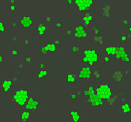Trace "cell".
Segmentation results:
<instances>
[{"instance_id": "cell-1", "label": "cell", "mask_w": 131, "mask_h": 122, "mask_svg": "<svg viewBox=\"0 0 131 122\" xmlns=\"http://www.w3.org/2000/svg\"><path fill=\"white\" fill-rule=\"evenodd\" d=\"M31 93L25 87L17 86L11 92V102L17 108L23 109Z\"/></svg>"}, {"instance_id": "cell-2", "label": "cell", "mask_w": 131, "mask_h": 122, "mask_svg": "<svg viewBox=\"0 0 131 122\" xmlns=\"http://www.w3.org/2000/svg\"><path fill=\"white\" fill-rule=\"evenodd\" d=\"M114 88L110 86L108 82L104 81H99L96 87V94L101 97L103 101H106L114 95Z\"/></svg>"}, {"instance_id": "cell-3", "label": "cell", "mask_w": 131, "mask_h": 122, "mask_svg": "<svg viewBox=\"0 0 131 122\" xmlns=\"http://www.w3.org/2000/svg\"><path fill=\"white\" fill-rule=\"evenodd\" d=\"M82 54V62L83 65H88L92 67L98 63L99 56L96 49L86 48L83 50Z\"/></svg>"}, {"instance_id": "cell-4", "label": "cell", "mask_w": 131, "mask_h": 122, "mask_svg": "<svg viewBox=\"0 0 131 122\" xmlns=\"http://www.w3.org/2000/svg\"><path fill=\"white\" fill-rule=\"evenodd\" d=\"M100 14L105 21H112L114 18V6L107 2H104L100 6Z\"/></svg>"}, {"instance_id": "cell-5", "label": "cell", "mask_w": 131, "mask_h": 122, "mask_svg": "<svg viewBox=\"0 0 131 122\" xmlns=\"http://www.w3.org/2000/svg\"><path fill=\"white\" fill-rule=\"evenodd\" d=\"M38 51L40 54H58L60 52V45H56L54 43H41L38 45Z\"/></svg>"}, {"instance_id": "cell-6", "label": "cell", "mask_w": 131, "mask_h": 122, "mask_svg": "<svg viewBox=\"0 0 131 122\" xmlns=\"http://www.w3.org/2000/svg\"><path fill=\"white\" fill-rule=\"evenodd\" d=\"M88 108H101L103 107L105 101L99 96L95 94L90 95L88 99H86Z\"/></svg>"}, {"instance_id": "cell-7", "label": "cell", "mask_w": 131, "mask_h": 122, "mask_svg": "<svg viewBox=\"0 0 131 122\" xmlns=\"http://www.w3.org/2000/svg\"><path fill=\"white\" fill-rule=\"evenodd\" d=\"M78 77L80 81L92 80V68L88 65H82L80 70L78 71Z\"/></svg>"}, {"instance_id": "cell-8", "label": "cell", "mask_w": 131, "mask_h": 122, "mask_svg": "<svg viewBox=\"0 0 131 122\" xmlns=\"http://www.w3.org/2000/svg\"><path fill=\"white\" fill-rule=\"evenodd\" d=\"M94 1L92 0H75V5L76 6L77 10L79 12L84 13V12L90 11Z\"/></svg>"}, {"instance_id": "cell-9", "label": "cell", "mask_w": 131, "mask_h": 122, "mask_svg": "<svg viewBox=\"0 0 131 122\" xmlns=\"http://www.w3.org/2000/svg\"><path fill=\"white\" fill-rule=\"evenodd\" d=\"M39 106V102L37 98L35 96H33V95H31V96L29 99L28 101L26 103L25 106L23 109H26L33 113L34 114L37 113L38 108Z\"/></svg>"}, {"instance_id": "cell-10", "label": "cell", "mask_w": 131, "mask_h": 122, "mask_svg": "<svg viewBox=\"0 0 131 122\" xmlns=\"http://www.w3.org/2000/svg\"><path fill=\"white\" fill-rule=\"evenodd\" d=\"M13 79L9 76L1 78V92L3 93L10 92L13 87Z\"/></svg>"}, {"instance_id": "cell-11", "label": "cell", "mask_w": 131, "mask_h": 122, "mask_svg": "<svg viewBox=\"0 0 131 122\" xmlns=\"http://www.w3.org/2000/svg\"><path fill=\"white\" fill-rule=\"evenodd\" d=\"M18 27L23 29H29L33 26V18L29 16H18L16 20Z\"/></svg>"}, {"instance_id": "cell-12", "label": "cell", "mask_w": 131, "mask_h": 122, "mask_svg": "<svg viewBox=\"0 0 131 122\" xmlns=\"http://www.w3.org/2000/svg\"><path fill=\"white\" fill-rule=\"evenodd\" d=\"M126 73L127 71H120V70L112 71L110 72L109 77L112 81H116V82H122L125 79Z\"/></svg>"}, {"instance_id": "cell-13", "label": "cell", "mask_w": 131, "mask_h": 122, "mask_svg": "<svg viewBox=\"0 0 131 122\" xmlns=\"http://www.w3.org/2000/svg\"><path fill=\"white\" fill-rule=\"evenodd\" d=\"M73 30H74V35H73L74 38L82 39V38H86L88 37L86 28L81 22L77 24L73 27Z\"/></svg>"}, {"instance_id": "cell-14", "label": "cell", "mask_w": 131, "mask_h": 122, "mask_svg": "<svg viewBox=\"0 0 131 122\" xmlns=\"http://www.w3.org/2000/svg\"><path fill=\"white\" fill-rule=\"evenodd\" d=\"M78 80V77L77 71H67L65 73V82L67 84L74 86Z\"/></svg>"}, {"instance_id": "cell-15", "label": "cell", "mask_w": 131, "mask_h": 122, "mask_svg": "<svg viewBox=\"0 0 131 122\" xmlns=\"http://www.w3.org/2000/svg\"><path fill=\"white\" fill-rule=\"evenodd\" d=\"M71 122H82L83 115L80 108H72L69 113Z\"/></svg>"}, {"instance_id": "cell-16", "label": "cell", "mask_w": 131, "mask_h": 122, "mask_svg": "<svg viewBox=\"0 0 131 122\" xmlns=\"http://www.w3.org/2000/svg\"><path fill=\"white\" fill-rule=\"evenodd\" d=\"M92 20H93V16H92L91 10L88 11V12H84L81 16V20H82L81 23L86 28L92 27Z\"/></svg>"}, {"instance_id": "cell-17", "label": "cell", "mask_w": 131, "mask_h": 122, "mask_svg": "<svg viewBox=\"0 0 131 122\" xmlns=\"http://www.w3.org/2000/svg\"><path fill=\"white\" fill-rule=\"evenodd\" d=\"M119 45H114L112 43L106 44L104 46V54L110 56L112 58H115V56L117 52Z\"/></svg>"}, {"instance_id": "cell-18", "label": "cell", "mask_w": 131, "mask_h": 122, "mask_svg": "<svg viewBox=\"0 0 131 122\" xmlns=\"http://www.w3.org/2000/svg\"><path fill=\"white\" fill-rule=\"evenodd\" d=\"M119 113L123 115L131 114V107L129 102L125 101V99H119Z\"/></svg>"}, {"instance_id": "cell-19", "label": "cell", "mask_w": 131, "mask_h": 122, "mask_svg": "<svg viewBox=\"0 0 131 122\" xmlns=\"http://www.w3.org/2000/svg\"><path fill=\"white\" fill-rule=\"evenodd\" d=\"M49 31V25L44 22H39L37 26V32L38 37L42 38Z\"/></svg>"}, {"instance_id": "cell-20", "label": "cell", "mask_w": 131, "mask_h": 122, "mask_svg": "<svg viewBox=\"0 0 131 122\" xmlns=\"http://www.w3.org/2000/svg\"><path fill=\"white\" fill-rule=\"evenodd\" d=\"M122 65H130L131 63L130 52L128 50H126L118 60Z\"/></svg>"}, {"instance_id": "cell-21", "label": "cell", "mask_w": 131, "mask_h": 122, "mask_svg": "<svg viewBox=\"0 0 131 122\" xmlns=\"http://www.w3.org/2000/svg\"><path fill=\"white\" fill-rule=\"evenodd\" d=\"M34 113L26 109H22L21 111V122H28L33 117Z\"/></svg>"}, {"instance_id": "cell-22", "label": "cell", "mask_w": 131, "mask_h": 122, "mask_svg": "<svg viewBox=\"0 0 131 122\" xmlns=\"http://www.w3.org/2000/svg\"><path fill=\"white\" fill-rule=\"evenodd\" d=\"M103 75L101 70L96 68L92 69V80L97 81L99 82V81H103Z\"/></svg>"}, {"instance_id": "cell-23", "label": "cell", "mask_w": 131, "mask_h": 122, "mask_svg": "<svg viewBox=\"0 0 131 122\" xmlns=\"http://www.w3.org/2000/svg\"><path fill=\"white\" fill-rule=\"evenodd\" d=\"M119 95L118 94H114V95L112 98H110L109 100L106 101L105 103L108 105V106L111 108H114V105L117 101H119Z\"/></svg>"}, {"instance_id": "cell-24", "label": "cell", "mask_w": 131, "mask_h": 122, "mask_svg": "<svg viewBox=\"0 0 131 122\" xmlns=\"http://www.w3.org/2000/svg\"><path fill=\"white\" fill-rule=\"evenodd\" d=\"M71 53L72 54H76L82 53L83 51V48H82V45L76 44V43H71L70 46Z\"/></svg>"}, {"instance_id": "cell-25", "label": "cell", "mask_w": 131, "mask_h": 122, "mask_svg": "<svg viewBox=\"0 0 131 122\" xmlns=\"http://www.w3.org/2000/svg\"><path fill=\"white\" fill-rule=\"evenodd\" d=\"M130 38L131 37L127 32L119 33V41L121 43H123V44L129 43L130 41Z\"/></svg>"}, {"instance_id": "cell-26", "label": "cell", "mask_w": 131, "mask_h": 122, "mask_svg": "<svg viewBox=\"0 0 131 122\" xmlns=\"http://www.w3.org/2000/svg\"><path fill=\"white\" fill-rule=\"evenodd\" d=\"M130 22V18L128 16H122L119 18V25L122 27H124L126 29L129 26Z\"/></svg>"}, {"instance_id": "cell-27", "label": "cell", "mask_w": 131, "mask_h": 122, "mask_svg": "<svg viewBox=\"0 0 131 122\" xmlns=\"http://www.w3.org/2000/svg\"><path fill=\"white\" fill-rule=\"evenodd\" d=\"M92 41L95 43H97L101 47L104 46L103 41V35H92Z\"/></svg>"}, {"instance_id": "cell-28", "label": "cell", "mask_w": 131, "mask_h": 122, "mask_svg": "<svg viewBox=\"0 0 131 122\" xmlns=\"http://www.w3.org/2000/svg\"><path fill=\"white\" fill-rule=\"evenodd\" d=\"M49 75V72L47 69H43V70H39L37 73V79L39 81H43L44 77H47Z\"/></svg>"}, {"instance_id": "cell-29", "label": "cell", "mask_w": 131, "mask_h": 122, "mask_svg": "<svg viewBox=\"0 0 131 122\" xmlns=\"http://www.w3.org/2000/svg\"><path fill=\"white\" fill-rule=\"evenodd\" d=\"M23 63L26 65H31L33 62V57L31 54H24L23 56Z\"/></svg>"}, {"instance_id": "cell-30", "label": "cell", "mask_w": 131, "mask_h": 122, "mask_svg": "<svg viewBox=\"0 0 131 122\" xmlns=\"http://www.w3.org/2000/svg\"><path fill=\"white\" fill-rule=\"evenodd\" d=\"M92 35H103V28L100 27H92Z\"/></svg>"}, {"instance_id": "cell-31", "label": "cell", "mask_w": 131, "mask_h": 122, "mask_svg": "<svg viewBox=\"0 0 131 122\" xmlns=\"http://www.w3.org/2000/svg\"><path fill=\"white\" fill-rule=\"evenodd\" d=\"M73 35H74V30H73V28L68 27L65 29V38H73Z\"/></svg>"}, {"instance_id": "cell-32", "label": "cell", "mask_w": 131, "mask_h": 122, "mask_svg": "<svg viewBox=\"0 0 131 122\" xmlns=\"http://www.w3.org/2000/svg\"><path fill=\"white\" fill-rule=\"evenodd\" d=\"M47 67L46 63L43 60H40L38 61V68L39 70H43V69H46V68Z\"/></svg>"}, {"instance_id": "cell-33", "label": "cell", "mask_w": 131, "mask_h": 122, "mask_svg": "<svg viewBox=\"0 0 131 122\" xmlns=\"http://www.w3.org/2000/svg\"><path fill=\"white\" fill-rule=\"evenodd\" d=\"M20 51V50L17 49V48H13L10 50V54H11V56L12 58H16L17 56L19 55Z\"/></svg>"}, {"instance_id": "cell-34", "label": "cell", "mask_w": 131, "mask_h": 122, "mask_svg": "<svg viewBox=\"0 0 131 122\" xmlns=\"http://www.w3.org/2000/svg\"><path fill=\"white\" fill-rule=\"evenodd\" d=\"M32 38H24L23 40V41H22V44L24 46H27L29 44H31L32 42Z\"/></svg>"}, {"instance_id": "cell-35", "label": "cell", "mask_w": 131, "mask_h": 122, "mask_svg": "<svg viewBox=\"0 0 131 122\" xmlns=\"http://www.w3.org/2000/svg\"><path fill=\"white\" fill-rule=\"evenodd\" d=\"M112 59V57H110V56L107 55L105 54H104L103 55V65H108L110 64V61Z\"/></svg>"}, {"instance_id": "cell-36", "label": "cell", "mask_w": 131, "mask_h": 122, "mask_svg": "<svg viewBox=\"0 0 131 122\" xmlns=\"http://www.w3.org/2000/svg\"><path fill=\"white\" fill-rule=\"evenodd\" d=\"M53 20H54V18L51 16H44V18H43V22H44L45 23L48 24V25H49V23L53 22Z\"/></svg>"}, {"instance_id": "cell-37", "label": "cell", "mask_w": 131, "mask_h": 122, "mask_svg": "<svg viewBox=\"0 0 131 122\" xmlns=\"http://www.w3.org/2000/svg\"><path fill=\"white\" fill-rule=\"evenodd\" d=\"M65 27V22L63 21H58L57 22H55L54 27L57 29H61Z\"/></svg>"}, {"instance_id": "cell-38", "label": "cell", "mask_w": 131, "mask_h": 122, "mask_svg": "<svg viewBox=\"0 0 131 122\" xmlns=\"http://www.w3.org/2000/svg\"><path fill=\"white\" fill-rule=\"evenodd\" d=\"M82 93H83V97L86 98V99H88L90 96L88 88H82Z\"/></svg>"}, {"instance_id": "cell-39", "label": "cell", "mask_w": 131, "mask_h": 122, "mask_svg": "<svg viewBox=\"0 0 131 122\" xmlns=\"http://www.w3.org/2000/svg\"><path fill=\"white\" fill-rule=\"evenodd\" d=\"M6 31V25H5L4 22L1 20V22H0V31H1V33H5Z\"/></svg>"}, {"instance_id": "cell-40", "label": "cell", "mask_w": 131, "mask_h": 122, "mask_svg": "<svg viewBox=\"0 0 131 122\" xmlns=\"http://www.w3.org/2000/svg\"><path fill=\"white\" fill-rule=\"evenodd\" d=\"M77 94L75 92H71V102H75L76 101V99H77Z\"/></svg>"}, {"instance_id": "cell-41", "label": "cell", "mask_w": 131, "mask_h": 122, "mask_svg": "<svg viewBox=\"0 0 131 122\" xmlns=\"http://www.w3.org/2000/svg\"><path fill=\"white\" fill-rule=\"evenodd\" d=\"M76 94L78 97L82 98L83 97V93H82V88H78L76 90Z\"/></svg>"}, {"instance_id": "cell-42", "label": "cell", "mask_w": 131, "mask_h": 122, "mask_svg": "<svg viewBox=\"0 0 131 122\" xmlns=\"http://www.w3.org/2000/svg\"><path fill=\"white\" fill-rule=\"evenodd\" d=\"M0 63L1 65H5L6 64V58L4 54H0Z\"/></svg>"}, {"instance_id": "cell-43", "label": "cell", "mask_w": 131, "mask_h": 122, "mask_svg": "<svg viewBox=\"0 0 131 122\" xmlns=\"http://www.w3.org/2000/svg\"><path fill=\"white\" fill-rule=\"evenodd\" d=\"M18 40V37L16 35V33H12L11 35V41H12V43H15Z\"/></svg>"}, {"instance_id": "cell-44", "label": "cell", "mask_w": 131, "mask_h": 122, "mask_svg": "<svg viewBox=\"0 0 131 122\" xmlns=\"http://www.w3.org/2000/svg\"><path fill=\"white\" fill-rule=\"evenodd\" d=\"M16 67H17V69L23 70V69H25V64L23 63H18L16 65Z\"/></svg>"}, {"instance_id": "cell-45", "label": "cell", "mask_w": 131, "mask_h": 122, "mask_svg": "<svg viewBox=\"0 0 131 122\" xmlns=\"http://www.w3.org/2000/svg\"><path fill=\"white\" fill-rule=\"evenodd\" d=\"M17 9V7L15 4H10V6H8V10L10 11H15Z\"/></svg>"}, {"instance_id": "cell-46", "label": "cell", "mask_w": 131, "mask_h": 122, "mask_svg": "<svg viewBox=\"0 0 131 122\" xmlns=\"http://www.w3.org/2000/svg\"><path fill=\"white\" fill-rule=\"evenodd\" d=\"M65 4L66 5H73V4H75V1H73V0H66L65 1Z\"/></svg>"}, {"instance_id": "cell-47", "label": "cell", "mask_w": 131, "mask_h": 122, "mask_svg": "<svg viewBox=\"0 0 131 122\" xmlns=\"http://www.w3.org/2000/svg\"><path fill=\"white\" fill-rule=\"evenodd\" d=\"M126 32H127L129 34L130 36L131 37V22H130V24L129 25V26H128V27L126 28Z\"/></svg>"}, {"instance_id": "cell-48", "label": "cell", "mask_w": 131, "mask_h": 122, "mask_svg": "<svg viewBox=\"0 0 131 122\" xmlns=\"http://www.w3.org/2000/svg\"><path fill=\"white\" fill-rule=\"evenodd\" d=\"M11 27H18V25L17 21L11 22Z\"/></svg>"}, {"instance_id": "cell-49", "label": "cell", "mask_w": 131, "mask_h": 122, "mask_svg": "<svg viewBox=\"0 0 131 122\" xmlns=\"http://www.w3.org/2000/svg\"><path fill=\"white\" fill-rule=\"evenodd\" d=\"M54 43L57 45H60V40H59V38H56L54 40Z\"/></svg>"}, {"instance_id": "cell-50", "label": "cell", "mask_w": 131, "mask_h": 122, "mask_svg": "<svg viewBox=\"0 0 131 122\" xmlns=\"http://www.w3.org/2000/svg\"><path fill=\"white\" fill-rule=\"evenodd\" d=\"M9 2L10 3V4H15V2H16V1H15V0H10V1H9Z\"/></svg>"}, {"instance_id": "cell-51", "label": "cell", "mask_w": 131, "mask_h": 122, "mask_svg": "<svg viewBox=\"0 0 131 122\" xmlns=\"http://www.w3.org/2000/svg\"><path fill=\"white\" fill-rule=\"evenodd\" d=\"M129 103H130V107H131V99H130V101H129ZM130 115H131V114H130Z\"/></svg>"}, {"instance_id": "cell-52", "label": "cell", "mask_w": 131, "mask_h": 122, "mask_svg": "<svg viewBox=\"0 0 131 122\" xmlns=\"http://www.w3.org/2000/svg\"><path fill=\"white\" fill-rule=\"evenodd\" d=\"M129 65H130V68H131V63H130V64Z\"/></svg>"}]
</instances>
